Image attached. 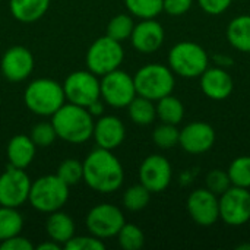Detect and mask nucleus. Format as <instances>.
Segmentation results:
<instances>
[{"instance_id": "40", "label": "nucleus", "mask_w": 250, "mask_h": 250, "mask_svg": "<svg viewBox=\"0 0 250 250\" xmlns=\"http://www.w3.org/2000/svg\"><path fill=\"white\" fill-rule=\"evenodd\" d=\"M88 108V111L95 117V116H101L103 114V110H104V107H103V103L100 101V100H97V101H94L91 105H88L86 107Z\"/></svg>"}, {"instance_id": "7", "label": "nucleus", "mask_w": 250, "mask_h": 250, "mask_svg": "<svg viewBox=\"0 0 250 250\" xmlns=\"http://www.w3.org/2000/svg\"><path fill=\"white\" fill-rule=\"evenodd\" d=\"M125 59L122 42L108 35L97 38L86 51V66L94 75H105L120 67Z\"/></svg>"}, {"instance_id": "28", "label": "nucleus", "mask_w": 250, "mask_h": 250, "mask_svg": "<svg viewBox=\"0 0 250 250\" xmlns=\"http://www.w3.org/2000/svg\"><path fill=\"white\" fill-rule=\"evenodd\" d=\"M125 4L139 19H152L163 12V0H125Z\"/></svg>"}, {"instance_id": "34", "label": "nucleus", "mask_w": 250, "mask_h": 250, "mask_svg": "<svg viewBox=\"0 0 250 250\" xmlns=\"http://www.w3.org/2000/svg\"><path fill=\"white\" fill-rule=\"evenodd\" d=\"M29 138L32 139V142L35 144V146H40V148H47L50 146L56 138H57V133H56V129L53 126V123H47V122H42V123H38L35 125L32 129H31V135Z\"/></svg>"}, {"instance_id": "15", "label": "nucleus", "mask_w": 250, "mask_h": 250, "mask_svg": "<svg viewBox=\"0 0 250 250\" xmlns=\"http://www.w3.org/2000/svg\"><path fill=\"white\" fill-rule=\"evenodd\" d=\"M0 69L7 81L22 82L34 70V56L26 47L13 45L4 51L0 62Z\"/></svg>"}, {"instance_id": "36", "label": "nucleus", "mask_w": 250, "mask_h": 250, "mask_svg": "<svg viewBox=\"0 0 250 250\" xmlns=\"http://www.w3.org/2000/svg\"><path fill=\"white\" fill-rule=\"evenodd\" d=\"M66 250H104L105 245L101 239L95 236H81V237H72L66 245Z\"/></svg>"}, {"instance_id": "10", "label": "nucleus", "mask_w": 250, "mask_h": 250, "mask_svg": "<svg viewBox=\"0 0 250 250\" xmlns=\"http://www.w3.org/2000/svg\"><path fill=\"white\" fill-rule=\"evenodd\" d=\"M29 176L13 166H9L0 176V205L19 208L29 198Z\"/></svg>"}, {"instance_id": "38", "label": "nucleus", "mask_w": 250, "mask_h": 250, "mask_svg": "<svg viewBox=\"0 0 250 250\" xmlns=\"http://www.w3.org/2000/svg\"><path fill=\"white\" fill-rule=\"evenodd\" d=\"M233 0H198L199 7L208 15H221L230 6Z\"/></svg>"}, {"instance_id": "3", "label": "nucleus", "mask_w": 250, "mask_h": 250, "mask_svg": "<svg viewBox=\"0 0 250 250\" xmlns=\"http://www.w3.org/2000/svg\"><path fill=\"white\" fill-rule=\"evenodd\" d=\"M64 100L63 85L47 78L32 81L23 92L25 105L37 116H53L64 104Z\"/></svg>"}, {"instance_id": "42", "label": "nucleus", "mask_w": 250, "mask_h": 250, "mask_svg": "<svg viewBox=\"0 0 250 250\" xmlns=\"http://www.w3.org/2000/svg\"><path fill=\"white\" fill-rule=\"evenodd\" d=\"M38 250H59L60 249V245L59 243H56V242H53L51 239H50V242H44V243H41V245H38Z\"/></svg>"}, {"instance_id": "22", "label": "nucleus", "mask_w": 250, "mask_h": 250, "mask_svg": "<svg viewBox=\"0 0 250 250\" xmlns=\"http://www.w3.org/2000/svg\"><path fill=\"white\" fill-rule=\"evenodd\" d=\"M12 16L23 23H31L41 19L48 10L50 0H10Z\"/></svg>"}, {"instance_id": "21", "label": "nucleus", "mask_w": 250, "mask_h": 250, "mask_svg": "<svg viewBox=\"0 0 250 250\" xmlns=\"http://www.w3.org/2000/svg\"><path fill=\"white\" fill-rule=\"evenodd\" d=\"M45 231L53 242L66 245L75 236V223L67 214L59 209L48 215L45 221Z\"/></svg>"}, {"instance_id": "30", "label": "nucleus", "mask_w": 250, "mask_h": 250, "mask_svg": "<svg viewBox=\"0 0 250 250\" xmlns=\"http://www.w3.org/2000/svg\"><path fill=\"white\" fill-rule=\"evenodd\" d=\"M229 177L231 180L233 186H239V188H250V157L243 155V157H237L236 160H233V163L229 167Z\"/></svg>"}, {"instance_id": "27", "label": "nucleus", "mask_w": 250, "mask_h": 250, "mask_svg": "<svg viewBox=\"0 0 250 250\" xmlns=\"http://www.w3.org/2000/svg\"><path fill=\"white\" fill-rule=\"evenodd\" d=\"M133 28H135V22H133L132 16H129L126 13H120V15H116L110 19V22L107 25V34L105 35L122 42V41L130 38Z\"/></svg>"}, {"instance_id": "37", "label": "nucleus", "mask_w": 250, "mask_h": 250, "mask_svg": "<svg viewBox=\"0 0 250 250\" xmlns=\"http://www.w3.org/2000/svg\"><path fill=\"white\" fill-rule=\"evenodd\" d=\"M193 0H163V10L171 16H182L192 7Z\"/></svg>"}, {"instance_id": "11", "label": "nucleus", "mask_w": 250, "mask_h": 250, "mask_svg": "<svg viewBox=\"0 0 250 250\" xmlns=\"http://www.w3.org/2000/svg\"><path fill=\"white\" fill-rule=\"evenodd\" d=\"M220 199V218L233 227L246 224L250 220V192L249 189L231 186Z\"/></svg>"}, {"instance_id": "8", "label": "nucleus", "mask_w": 250, "mask_h": 250, "mask_svg": "<svg viewBox=\"0 0 250 250\" xmlns=\"http://www.w3.org/2000/svg\"><path fill=\"white\" fill-rule=\"evenodd\" d=\"M63 91L69 103L81 107H88L101 97L100 81L91 70H76L67 75Z\"/></svg>"}, {"instance_id": "19", "label": "nucleus", "mask_w": 250, "mask_h": 250, "mask_svg": "<svg viewBox=\"0 0 250 250\" xmlns=\"http://www.w3.org/2000/svg\"><path fill=\"white\" fill-rule=\"evenodd\" d=\"M201 89L202 92L215 101H223L229 98L233 92L234 82L233 78L224 67H208L201 76Z\"/></svg>"}, {"instance_id": "16", "label": "nucleus", "mask_w": 250, "mask_h": 250, "mask_svg": "<svg viewBox=\"0 0 250 250\" xmlns=\"http://www.w3.org/2000/svg\"><path fill=\"white\" fill-rule=\"evenodd\" d=\"M215 144V130L205 122H192L180 130L179 145L189 154H204Z\"/></svg>"}, {"instance_id": "9", "label": "nucleus", "mask_w": 250, "mask_h": 250, "mask_svg": "<svg viewBox=\"0 0 250 250\" xmlns=\"http://www.w3.org/2000/svg\"><path fill=\"white\" fill-rule=\"evenodd\" d=\"M100 91L103 100L116 108L127 107L138 95L133 78L120 69L103 75V79L100 81Z\"/></svg>"}, {"instance_id": "12", "label": "nucleus", "mask_w": 250, "mask_h": 250, "mask_svg": "<svg viewBox=\"0 0 250 250\" xmlns=\"http://www.w3.org/2000/svg\"><path fill=\"white\" fill-rule=\"evenodd\" d=\"M125 223L123 212L111 204H100L86 215V227L89 233L101 240L117 236Z\"/></svg>"}, {"instance_id": "26", "label": "nucleus", "mask_w": 250, "mask_h": 250, "mask_svg": "<svg viewBox=\"0 0 250 250\" xmlns=\"http://www.w3.org/2000/svg\"><path fill=\"white\" fill-rule=\"evenodd\" d=\"M23 218L16 208L0 205V242L18 236L22 231Z\"/></svg>"}, {"instance_id": "20", "label": "nucleus", "mask_w": 250, "mask_h": 250, "mask_svg": "<svg viewBox=\"0 0 250 250\" xmlns=\"http://www.w3.org/2000/svg\"><path fill=\"white\" fill-rule=\"evenodd\" d=\"M37 152V146L32 139L26 135H16L13 136L6 148V155L9 166L16 168L25 170L34 160Z\"/></svg>"}, {"instance_id": "13", "label": "nucleus", "mask_w": 250, "mask_h": 250, "mask_svg": "<svg viewBox=\"0 0 250 250\" xmlns=\"http://www.w3.org/2000/svg\"><path fill=\"white\" fill-rule=\"evenodd\" d=\"M190 218L202 227H209L220 220V199L207 188L193 190L186 202Z\"/></svg>"}, {"instance_id": "29", "label": "nucleus", "mask_w": 250, "mask_h": 250, "mask_svg": "<svg viewBox=\"0 0 250 250\" xmlns=\"http://www.w3.org/2000/svg\"><path fill=\"white\" fill-rule=\"evenodd\" d=\"M149 199H151V192L142 183L130 186L123 193V205L126 209L132 212L146 208V205L149 204Z\"/></svg>"}, {"instance_id": "5", "label": "nucleus", "mask_w": 250, "mask_h": 250, "mask_svg": "<svg viewBox=\"0 0 250 250\" xmlns=\"http://www.w3.org/2000/svg\"><path fill=\"white\" fill-rule=\"evenodd\" d=\"M209 64L208 53L204 47L192 41H182L173 45L168 53V67L174 75L186 79L199 78Z\"/></svg>"}, {"instance_id": "6", "label": "nucleus", "mask_w": 250, "mask_h": 250, "mask_svg": "<svg viewBox=\"0 0 250 250\" xmlns=\"http://www.w3.org/2000/svg\"><path fill=\"white\" fill-rule=\"evenodd\" d=\"M136 94L151 101L170 95L174 89V73L168 66L151 63L141 67L133 76Z\"/></svg>"}, {"instance_id": "17", "label": "nucleus", "mask_w": 250, "mask_h": 250, "mask_svg": "<svg viewBox=\"0 0 250 250\" xmlns=\"http://www.w3.org/2000/svg\"><path fill=\"white\" fill-rule=\"evenodd\" d=\"M164 37L166 34L163 25L158 21H155V18H152L142 19L139 23L135 25L130 35V41L135 50H138L139 53L152 54L158 51V48H161Z\"/></svg>"}, {"instance_id": "14", "label": "nucleus", "mask_w": 250, "mask_h": 250, "mask_svg": "<svg viewBox=\"0 0 250 250\" xmlns=\"http://www.w3.org/2000/svg\"><path fill=\"white\" fill-rule=\"evenodd\" d=\"M171 177L173 170L170 161L158 154L146 157L139 167V180L151 193L166 190L171 182Z\"/></svg>"}, {"instance_id": "23", "label": "nucleus", "mask_w": 250, "mask_h": 250, "mask_svg": "<svg viewBox=\"0 0 250 250\" xmlns=\"http://www.w3.org/2000/svg\"><path fill=\"white\" fill-rule=\"evenodd\" d=\"M227 40L236 50L250 53V15H240L231 19L227 26Z\"/></svg>"}, {"instance_id": "32", "label": "nucleus", "mask_w": 250, "mask_h": 250, "mask_svg": "<svg viewBox=\"0 0 250 250\" xmlns=\"http://www.w3.org/2000/svg\"><path fill=\"white\" fill-rule=\"evenodd\" d=\"M179 138H180V130L177 129L176 125H170V123H163L157 126L152 133L154 144L161 149L174 148L176 145H179Z\"/></svg>"}, {"instance_id": "33", "label": "nucleus", "mask_w": 250, "mask_h": 250, "mask_svg": "<svg viewBox=\"0 0 250 250\" xmlns=\"http://www.w3.org/2000/svg\"><path fill=\"white\" fill-rule=\"evenodd\" d=\"M56 174L70 188V186L78 185L81 180H83V166L78 160L67 158L62 161V164L57 167Z\"/></svg>"}, {"instance_id": "1", "label": "nucleus", "mask_w": 250, "mask_h": 250, "mask_svg": "<svg viewBox=\"0 0 250 250\" xmlns=\"http://www.w3.org/2000/svg\"><path fill=\"white\" fill-rule=\"evenodd\" d=\"M83 166V182L95 192L111 193L120 189L125 171L114 154L104 148H97L88 154Z\"/></svg>"}, {"instance_id": "24", "label": "nucleus", "mask_w": 250, "mask_h": 250, "mask_svg": "<svg viewBox=\"0 0 250 250\" xmlns=\"http://www.w3.org/2000/svg\"><path fill=\"white\" fill-rule=\"evenodd\" d=\"M158 104L155 105L157 108V117L163 123H170V125H179L183 117H185V105L183 103L174 97V95H166L157 101Z\"/></svg>"}, {"instance_id": "39", "label": "nucleus", "mask_w": 250, "mask_h": 250, "mask_svg": "<svg viewBox=\"0 0 250 250\" xmlns=\"http://www.w3.org/2000/svg\"><path fill=\"white\" fill-rule=\"evenodd\" d=\"M34 246L32 243L22 237V236H13L10 239H6L3 242H0V250H32Z\"/></svg>"}, {"instance_id": "4", "label": "nucleus", "mask_w": 250, "mask_h": 250, "mask_svg": "<svg viewBox=\"0 0 250 250\" xmlns=\"http://www.w3.org/2000/svg\"><path fill=\"white\" fill-rule=\"evenodd\" d=\"M69 199V186L57 176L47 174L31 183L28 202L40 212L51 214L64 207Z\"/></svg>"}, {"instance_id": "31", "label": "nucleus", "mask_w": 250, "mask_h": 250, "mask_svg": "<svg viewBox=\"0 0 250 250\" xmlns=\"http://www.w3.org/2000/svg\"><path fill=\"white\" fill-rule=\"evenodd\" d=\"M117 239L120 248L125 250H139L142 249L145 243V236L142 230L138 226L127 223H125V226L117 233Z\"/></svg>"}, {"instance_id": "2", "label": "nucleus", "mask_w": 250, "mask_h": 250, "mask_svg": "<svg viewBox=\"0 0 250 250\" xmlns=\"http://www.w3.org/2000/svg\"><path fill=\"white\" fill-rule=\"evenodd\" d=\"M51 117L57 138L69 144H83L92 138L94 116L88 111L86 107H81L72 103L63 104Z\"/></svg>"}, {"instance_id": "18", "label": "nucleus", "mask_w": 250, "mask_h": 250, "mask_svg": "<svg viewBox=\"0 0 250 250\" xmlns=\"http://www.w3.org/2000/svg\"><path fill=\"white\" fill-rule=\"evenodd\" d=\"M92 136L98 148L113 151L119 148L126 136V129L123 122L116 116H101L94 123Z\"/></svg>"}, {"instance_id": "35", "label": "nucleus", "mask_w": 250, "mask_h": 250, "mask_svg": "<svg viewBox=\"0 0 250 250\" xmlns=\"http://www.w3.org/2000/svg\"><path fill=\"white\" fill-rule=\"evenodd\" d=\"M205 185H207V189L211 190L212 193H215L217 196H221L227 189H230L233 186L231 180L229 177V173L224 170H220V168H214L207 174Z\"/></svg>"}, {"instance_id": "41", "label": "nucleus", "mask_w": 250, "mask_h": 250, "mask_svg": "<svg viewBox=\"0 0 250 250\" xmlns=\"http://www.w3.org/2000/svg\"><path fill=\"white\" fill-rule=\"evenodd\" d=\"M214 59L220 64V67H223V66H231V63H233V59L229 57V56H224V54H218Z\"/></svg>"}, {"instance_id": "25", "label": "nucleus", "mask_w": 250, "mask_h": 250, "mask_svg": "<svg viewBox=\"0 0 250 250\" xmlns=\"http://www.w3.org/2000/svg\"><path fill=\"white\" fill-rule=\"evenodd\" d=\"M127 113H129L130 120L139 126H148L157 117V108L154 105V101H151L145 97H141V95H136L129 103Z\"/></svg>"}]
</instances>
